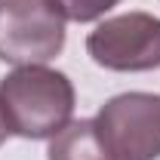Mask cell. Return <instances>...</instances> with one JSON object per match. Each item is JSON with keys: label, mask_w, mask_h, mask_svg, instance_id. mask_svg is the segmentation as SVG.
Masks as SVG:
<instances>
[{"label": "cell", "mask_w": 160, "mask_h": 160, "mask_svg": "<svg viewBox=\"0 0 160 160\" xmlns=\"http://www.w3.org/2000/svg\"><path fill=\"white\" fill-rule=\"evenodd\" d=\"M46 160H117V157L102 142L96 120L80 117V120H71L56 139H49Z\"/></svg>", "instance_id": "cell-5"}, {"label": "cell", "mask_w": 160, "mask_h": 160, "mask_svg": "<svg viewBox=\"0 0 160 160\" xmlns=\"http://www.w3.org/2000/svg\"><path fill=\"white\" fill-rule=\"evenodd\" d=\"M77 92L68 74L46 65H22L0 80V114L12 136L56 139L74 117Z\"/></svg>", "instance_id": "cell-1"}, {"label": "cell", "mask_w": 160, "mask_h": 160, "mask_svg": "<svg viewBox=\"0 0 160 160\" xmlns=\"http://www.w3.org/2000/svg\"><path fill=\"white\" fill-rule=\"evenodd\" d=\"M96 129L117 160L160 157V96L157 92H120L96 114Z\"/></svg>", "instance_id": "cell-4"}, {"label": "cell", "mask_w": 160, "mask_h": 160, "mask_svg": "<svg viewBox=\"0 0 160 160\" xmlns=\"http://www.w3.org/2000/svg\"><path fill=\"white\" fill-rule=\"evenodd\" d=\"M6 136H9V129H6V123H3V114H0V145L6 142Z\"/></svg>", "instance_id": "cell-7"}, {"label": "cell", "mask_w": 160, "mask_h": 160, "mask_svg": "<svg viewBox=\"0 0 160 160\" xmlns=\"http://www.w3.org/2000/svg\"><path fill=\"white\" fill-rule=\"evenodd\" d=\"M56 3H59L62 12H65V19L83 25V22H96L105 12H111L120 0H56Z\"/></svg>", "instance_id": "cell-6"}, {"label": "cell", "mask_w": 160, "mask_h": 160, "mask_svg": "<svg viewBox=\"0 0 160 160\" xmlns=\"http://www.w3.org/2000/svg\"><path fill=\"white\" fill-rule=\"evenodd\" d=\"M65 22L56 0H0V62L46 65L65 49Z\"/></svg>", "instance_id": "cell-2"}, {"label": "cell", "mask_w": 160, "mask_h": 160, "mask_svg": "<svg viewBox=\"0 0 160 160\" xmlns=\"http://www.w3.org/2000/svg\"><path fill=\"white\" fill-rule=\"evenodd\" d=\"M86 52L105 71L136 74L160 68V19L151 12H120L86 34Z\"/></svg>", "instance_id": "cell-3"}]
</instances>
